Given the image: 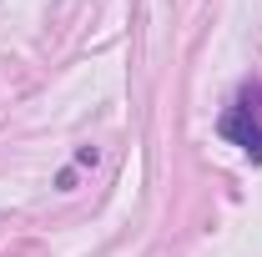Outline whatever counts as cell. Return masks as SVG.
<instances>
[{
  "mask_svg": "<svg viewBox=\"0 0 262 257\" xmlns=\"http://www.w3.org/2000/svg\"><path fill=\"white\" fill-rule=\"evenodd\" d=\"M217 131H222L227 141H237V146H242L252 161H262V121H257V111H252L247 101H237L232 111H222Z\"/></svg>",
  "mask_w": 262,
  "mask_h": 257,
  "instance_id": "6da1fadb",
  "label": "cell"
},
{
  "mask_svg": "<svg viewBox=\"0 0 262 257\" xmlns=\"http://www.w3.org/2000/svg\"><path fill=\"white\" fill-rule=\"evenodd\" d=\"M76 166H96V146H81L76 152Z\"/></svg>",
  "mask_w": 262,
  "mask_h": 257,
  "instance_id": "7a4b0ae2",
  "label": "cell"
}]
</instances>
